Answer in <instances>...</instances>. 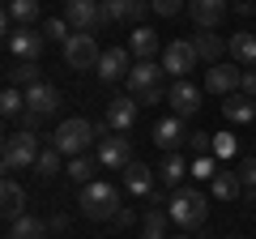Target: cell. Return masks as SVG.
I'll return each instance as SVG.
<instances>
[{
	"instance_id": "obj_1",
	"label": "cell",
	"mask_w": 256,
	"mask_h": 239,
	"mask_svg": "<svg viewBox=\"0 0 256 239\" xmlns=\"http://www.w3.org/2000/svg\"><path fill=\"white\" fill-rule=\"evenodd\" d=\"M77 205H82V214L90 222H111L120 210H124V205H120V188L107 184V180H90V184H82Z\"/></svg>"
},
{
	"instance_id": "obj_2",
	"label": "cell",
	"mask_w": 256,
	"mask_h": 239,
	"mask_svg": "<svg viewBox=\"0 0 256 239\" xmlns=\"http://www.w3.org/2000/svg\"><path fill=\"white\" fill-rule=\"evenodd\" d=\"M166 210H171V222L184 226V230H196L205 218H210V201H205V192H201V188H184V184L171 192Z\"/></svg>"
},
{
	"instance_id": "obj_3",
	"label": "cell",
	"mask_w": 256,
	"mask_h": 239,
	"mask_svg": "<svg viewBox=\"0 0 256 239\" xmlns=\"http://www.w3.org/2000/svg\"><path fill=\"white\" fill-rule=\"evenodd\" d=\"M98 141V132H94V124L90 120H82V116H73V120H64L60 128L52 132V146L60 150L64 158H82L86 150Z\"/></svg>"
},
{
	"instance_id": "obj_4",
	"label": "cell",
	"mask_w": 256,
	"mask_h": 239,
	"mask_svg": "<svg viewBox=\"0 0 256 239\" xmlns=\"http://www.w3.org/2000/svg\"><path fill=\"white\" fill-rule=\"evenodd\" d=\"M38 132H13V137H4V150H0V162H4V171H34L38 162Z\"/></svg>"
},
{
	"instance_id": "obj_5",
	"label": "cell",
	"mask_w": 256,
	"mask_h": 239,
	"mask_svg": "<svg viewBox=\"0 0 256 239\" xmlns=\"http://www.w3.org/2000/svg\"><path fill=\"white\" fill-rule=\"evenodd\" d=\"M64 18L77 34H94L98 26H107L102 18V0H64Z\"/></svg>"
},
{
	"instance_id": "obj_6",
	"label": "cell",
	"mask_w": 256,
	"mask_h": 239,
	"mask_svg": "<svg viewBox=\"0 0 256 239\" xmlns=\"http://www.w3.org/2000/svg\"><path fill=\"white\" fill-rule=\"evenodd\" d=\"M162 68H166V77H175V82H184V77L196 68V47H192V38H175V43H166Z\"/></svg>"
},
{
	"instance_id": "obj_7",
	"label": "cell",
	"mask_w": 256,
	"mask_h": 239,
	"mask_svg": "<svg viewBox=\"0 0 256 239\" xmlns=\"http://www.w3.org/2000/svg\"><path fill=\"white\" fill-rule=\"evenodd\" d=\"M4 43H9V56L13 60H38L47 47L43 30H30V26H13L9 34H4Z\"/></svg>"
},
{
	"instance_id": "obj_8",
	"label": "cell",
	"mask_w": 256,
	"mask_h": 239,
	"mask_svg": "<svg viewBox=\"0 0 256 239\" xmlns=\"http://www.w3.org/2000/svg\"><path fill=\"white\" fill-rule=\"evenodd\" d=\"M98 60H102V52H98V43H94V34H73L68 43H64V64L68 68H98Z\"/></svg>"
},
{
	"instance_id": "obj_9",
	"label": "cell",
	"mask_w": 256,
	"mask_h": 239,
	"mask_svg": "<svg viewBox=\"0 0 256 239\" xmlns=\"http://www.w3.org/2000/svg\"><path fill=\"white\" fill-rule=\"evenodd\" d=\"M239 86H244V68L235 64H210V73H205V90L210 94H222V98H230V94H239Z\"/></svg>"
},
{
	"instance_id": "obj_10",
	"label": "cell",
	"mask_w": 256,
	"mask_h": 239,
	"mask_svg": "<svg viewBox=\"0 0 256 239\" xmlns=\"http://www.w3.org/2000/svg\"><path fill=\"white\" fill-rule=\"evenodd\" d=\"M162 73L166 68L158 64V60H132V68H128V94L137 98V94H146V90H154V86H162Z\"/></svg>"
},
{
	"instance_id": "obj_11",
	"label": "cell",
	"mask_w": 256,
	"mask_h": 239,
	"mask_svg": "<svg viewBox=\"0 0 256 239\" xmlns=\"http://www.w3.org/2000/svg\"><path fill=\"white\" fill-rule=\"evenodd\" d=\"M128 162H132V146H128V137L98 141V166H102V171H124Z\"/></svg>"
},
{
	"instance_id": "obj_12",
	"label": "cell",
	"mask_w": 256,
	"mask_h": 239,
	"mask_svg": "<svg viewBox=\"0 0 256 239\" xmlns=\"http://www.w3.org/2000/svg\"><path fill=\"white\" fill-rule=\"evenodd\" d=\"M128 56H132V52H128V47H107V52H102V60H98V68H94V73H98V82H124V77H128V68H132V64H128Z\"/></svg>"
},
{
	"instance_id": "obj_13",
	"label": "cell",
	"mask_w": 256,
	"mask_h": 239,
	"mask_svg": "<svg viewBox=\"0 0 256 239\" xmlns=\"http://www.w3.org/2000/svg\"><path fill=\"white\" fill-rule=\"evenodd\" d=\"M166 102H171V111H175L180 120H188V116L201 111V90H196L192 82H175L171 90H166Z\"/></svg>"
},
{
	"instance_id": "obj_14",
	"label": "cell",
	"mask_w": 256,
	"mask_h": 239,
	"mask_svg": "<svg viewBox=\"0 0 256 239\" xmlns=\"http://www.w3.org/2000/svg\"><path fill=\"white\" fill-rule=\"evenodd\" d=\"M146 13H154L150 0H102V18L107 22H141Z\"/></svg>"
},
{
	"instance_id": "obj_15",
	"label": "cell",
	"mask_w": 256,
	"mask_h": 239,
	"mask_svg": "<svg viewBox=\"0 0 256 239\" xmlns=\"http://www.w3.org/2000/svg\"><path fill=\"white\" fill-rule=\"evenodd\" d=\"M188 13H192V26H201V30H218L222 22H226V0H192Z\"/></svg>"
},
{
	"instance_id": "obj_16",
	"label": "cell",
	"mask_w": 256,
	"mask_h": 239,
	"mask_svg": "<svg viewBox=\"0 0 256 239\" xmlns=\"http://www.w3.org/2000/svg\"><path fill=\"white\" fill-rule=\"evenodd\" d=\"M184 141H188V132H184V120H180V116H166V120H158V124H154V146H158V150L175 154Z\"/></svg>"
},
{
	"instance_id": "obj_17",
	"label": "cell",
	"mask_w": 256,
	"mask_h": 239,
	"mask_svg": "<svg viewBox=\"0 0 256 239\" xmlns=\"http://www.w3.org/2000/svg\"><path fill=\"white\" fill-rule=\"evenodd\" d=\"M137 107H141V102H132V94L111 98V102H107V124H111L116 132H128L132 124H137Z\"/></svg>"
},
{
	"instance_id": "obj_18",
	"label": "cell",
	"mask_w": 256,
	"mask_h": 239,
	"mask_svg": "<svg viewBox=\"0 0 256 239\" xmlns=\"http://www.w3.org/2000/svg\"><path fill=\"white\" fill-rule=\"evenodd\" d=\"M210 188H214V196H218V201H244V192H248L235 166H218V175L210 180Z\"/></svg>"
},
{
	"instance_id": "obj_19",
	"label": "cell",
	"mask_w": 256,
	"mask_h": 239,
	"mask_svg": "<svg viewBox=\"0 0 256 239\" xmlns=\"http://www.w3.org/2000/svg\"><path fill=\"white\" fill-rule=\"evenodd\" d=\"M60 107V90H56L52 82H38L26 90V111H38V116H52V111Z\"/></svg>"
},
{
	"instance_id": "obj_20",
	"label": "cell",
	"mask_w": 256,
	"mask_h": 239,
	"mask_svg": "<svg viewBox=\"0 0 256 239\" xmlns=\"http://www.w3.org/2000/svg\"><path fill=\"white\" fill-rule=\"evenodd\" d=\"M43 18V4L38 0H9L4 4V26H34V22Z\"/></svg>"
},
{
	"instance_id": "obj_21",
	"label": "cell",
	"mask_w": 256,
	"mask_h": 239,
	"mask_svg": "<svg viewBox=\"0 0 256 239\" xmlns=\"http://www.w3.org/2000/svg\"><path fill=\"white\" fill-rule=\"evenodd\" d=\"M192 47H196V60H205V64H222V56L230 52V38H222V34H196L192 38Z\"/></svg>"
},
{
	"instance_id": "obj_22",
	"label": "cell",
	"mask_w": 256,
	"mask_h": 239,
	"mask_svg": "<svg viewBox=\"0 0 256 239\" xmlns=\"http://www.w3.org/2000/svg\"><path fill=\"white\" fill-rule=\"evenodd\" d=\"M124 184H128V196H150L154 192V171L132 158V162L124 166Z\"/></svg>"
},
{
	"instance_id": "obj_23",
	"label": "cell",
	"mask_w": 256,
	"mask_h": 239,
	"mask_svg": "<svg viewBox=\"0 0 256 239\" xmlns=\"http://www.w3.org/2000/svg\"><path fill=\"white\" fill-rule=\"evenodd\" d=\"M230 60L244 68H256V30H235L230 34Z\"/></svg>"
},
{
	"instance_id": "obj_24",
	"label": "cell",
	"mask_w": 256,
	"mask_h": 239,
	"mask_svg": "<svg viewBox=\"0 0 256 239\" xmlns=\"http://www.w3.org/2000/svg\"><path fill=\"white\" fill-rule=\"evenodd\" d=\"M38 82H43L38 60H18L13 68H4V86H18V90L26 86V90H30V86H38Z\"/></svg>"
},
{
	"instance_id": "obj_25",
	"label": "cell",
	"mask_w": 256,
	"mask_h": 239,
	"mask_svg": "<svg viewBox=\"0 0 256 239\" xmlns=\"http://www.w3.org/2000/svg\"><path fill=\"white\" fill-rule=\"evenodd\" d=\"M166 226H171V210L150 205L146 218H141V239H171V235H166Z\"/></svg>"
},
{
	"instance_id": "obj_26",
	"label": "cell",
	"mask_w": 256,
	"mask_h": 239,
	"mask_svg": "<svg viewBox=\"0 0 256 239\" xmlns=\"http://www.w3.org/2000/svg\"><path fill=\"white\" fill-rule=\"evenodd\" d=\"M22 210H26V192H22L13 180H4V184H0V214H4V222H18Z\"/></svg>"
},
{
	"instance_id": "obj_27",
	"label": "cell",
	"mask_w": 256,
	"mask_h": 239,
	"mask_svg": "<svg viewBox=\"0 0 256 239\" xmlns=\"http://www.w3.org/2000/svg\"><path fill=\"white\" fill-rule=\"evenodd\" d=\"M128 52H132V60H154L158 56V34L150 26H137L128 34Z\"/></svg>"
},
{
	"instance_id": "obj_28",
	"label": "cell",
	"mask_w": 256,
	"mask_h": 239,
	"mask_svg": "<svg viewBox=\"0 0 256 239\" xmlns=\"http://www.w3.org/2000/svg\"><path fill=\"white\" fill-rule=\"evenodd\" d=\"M222 116H226L230 124H252V120H256V98H248V94H230V98L222 102Z\"/></svg>"
},
{
	"instance_id": "obj_29",
	"label": "cell",
	"mask_w": 256,
	"mask_h": 239,
	"mask_svg": "<svg viewBox=\"0 0 256 239\" xmlns=\"http://www.w3.org/2000/svg\"><path fill=\"white\" fill-rule=\"evenodd\" d=\"M52 230H47L43 218H34V214H22L18 222H9V239H47Z\"/></svg>"
},
{
	"instance_id": "obj_30",
	"label": "cell",
	"mask_w": 256,
	"mask_h": 239,
	"mask_svg": "<svg viewBox=\"0 0 256 239\" xmlns=\"http://www.w3.org/2000/svg\"><path fill=\"white\" fill-rule=\"evenodd\" d=\"M22 111H26V94H22L18 86H4V94H0V116L4 120H22Z\"/></svg>"
},
{
	"instance_id": "obj_31",
	"label": "cell",
	"mask_w": 256,
	"mask_h": 239,
	"mask_svg": "<svg viewBox=\"0 0 256 239\" xmlns=\"http://www.w3.org/2000/svg\"><path fill=\"white\" fill-rule=\"evenodd\" d=\"M43 38L47 43H68L73 38V26H68V18H43Z\"/></svg>"
},
{
	"instance_id": "obj_32",
	"label": "cell",
	"mask_w": 256,
	"mask_h": 239,
	"mask_svg": "<svg viewBox=\"0 0 256 239\" xmlns=\"http://www.w3.org/2000/svg\"><path fill=\"white\" fill-rule=\"evenodd\" d=\"M64 175H68L73 184H90V180H94V158H90V154H82V158H68Z\"/></svg>"
},
{
	"instance_id": "obj_33",
	"label": "cell",
	"mask_w": 256,
	"mask_h": 239,
	"mask_svg": "<svg viewBox=\"0 0 256 239\" xmlns=\"http://www.w3.org/2000/svg\"><path fill=\"white\" fill-rule=\"evenodd\" d=\"M184 171H188V166H184V158H180V154H166V158H162V171H158V175H162V184L175 192V188H180V180H184Z\"/></svg>"
},
{
	"instance_id": "obj_34",
	"label": "cell",
	"mask_w": 256,
	"mask_h": 239,
	"mask_svg": "<svg viewBox=\"0 0 256 239\" xmlns=\"http://www.w3.org/2000/svg\"><path fill=\"white\" fill-rule=\"evenodd\" d=\"M60 158H64V154H60V150H56V146H47V150H43V154H38V162H34V171H38V175H43V180H52V175H56V171H60Z\"/></svg>"
},
{
	"instance_id": "obj_35",
	"label": "cell",
	"mask_w": 256,
	"mask_h": 239,
	"mask_svg": "<svg viewBox=\"0 0 256 239\" xmlns=\"http://www.w3.org/2000/svg\"><path fill=\"white\" fill-rule=\"evenodd\" d=\"M235 154H239V141L230 137V132H214V158H222V162H230Z\"/></svg>"
},
{
	"instance_id": "obj_36",
	"label": "cell",
	"mask_w": 256,
	"mask_h": 239,
	"mask_svg": "<svg viewBox=\"0 0 256 239\" xmlns=\"http://www.w3.org/2000/svg\"><path fill=\"white\" fill-rule=\"evenodd\" d=\"M188 146L196 150V158H201V154H214V132H188Z\"/></svg>"
},
{
	"instance_id": "obj_37",
	"label": "cell",
	"mask_w": 256,
	"mask_h": 239,
	"mask_svg": "<svg viewBox=\"0 0 256 239\" xmlns=\"http://www.w3.org/2000/svg\"><path fill=\"white\" fill-rule=\"evenodd\" d=\"M192 175H196V180H214V175H218V166H214V158H210V154H201L196 162H192Z\"/></svg>"
},
{
	"instance_id": "obj_38",
	"label": "cell",
	"mask_w": 256,
	"mask_h": 239,
	"mask_svg": "<svg viewBox=\"0 0 256 239\" xmlns=\"http://www.w3.org/2000/svg\"><path fill=\"white\" fill-rule=\"evenodd\" d=\"M239 180H244V188H256V158H239Z\"/></svg>"
},
{
	"instance_id": "obj_39",
	"label": "cell",
	"mask_w": 256,
	"mask_h": 239,
	"mask_svg": "<svg viewBox=\"0 0 256 239\" xmlns=\"http://www.w3.org/2000/svg\"><path fill=\"white\" fill-rule=\"evenodd\" d=\"M150 4H154L158 18H175V13L184 9V0H150Z\"/></svg>"
},
{
	"instance_id": "obj_40",
	"label": "cell",
	"mask_w": 256,
	"mask_h": 239,
	"mask_svg": "<svg viewBox=\"0 0 256 239\" xmlns=\"http://www.w3.org/2000/svg\"><path fill=\"white\" fill-rule=\"evenodd\" d=\"M43 120H47V116H38V111H22V128H26V132H38Z\"/></svg>"
},
{
	"instance_id": "obj_41",
	"label": "cell",
	"mask_w": 256,
	"mask_h": 239,
	"mask_svg": "<svg viewBox=\"0 0 256 239\" xmlns=\"http://www.w3.org/2000/svg\"><path fill=\"white\" fill-rule=\"evenodd\" d=\"M107 226H116V230H128V226H132V210H128V205H124V210H120L116 218L107 222Z\"/></svg>"
},
{
	"instance_id": "obj_42",
	"label": "cell",
	"mask_w": 256,
	"mask_h": 239,
	"mask_svg": "<svg viewBox=\"0 0 256 239\" xmlns=\"http://www.w3.org/2000/svg\"><path fill=\"white\" fill-rule=\"evenodd\" d=\"M239 94L256 98V68H244V86H239Z\"/></svg>"
},
{
	"instance_id": "obj_43",
	"label": "cell",
	"mask_w": 256,
	"mask_h": 239,
	"mask_svg": "<svg viewBox=\"0 0 256 239\" xmlns=\"http://www.w3.org/2000/svg\"><path fill=\"white\" fill-rule=\"evenodd\" d=\"M47 230H56V235L68 230V218H64V214H52V218H47Z\"/></svg>"
},
{
	"instance_id": "obj_44",
	"label": "cell",
	"mask_w": 256,
	"mask_h": 239,
	"mask_svg": "<svg viewBox=\"0 0 256 239\" xmlns=\"http://www.w3.org/2000/svg\"><path fill=\"white\" fill-rule=\"evenodd\" d=\"M137 98H141V102H162L166 94H162V86H154V90H146V94H137Z\"/></svg>"
},
{
	"instance_id": "obj_45",
	"label": "cell",
	"mask_w": 256,
	"mask_h": 239,
	"mask_svg": "<svg viewBox=\"0 0 256 239\" xmlns=\"http://www.w3.org/2000/svg\"><path fill=\"white\" fill-rule=\"evenodd\" d=\"M235 13H239V18H252V13H256V9H252V0H239Z\"/></svg>"
},
{
	"instance_id": "obj_46",
	"label": "cell",
	"mask_w": 256,
	"mask_h": 239,
	"mask_svg": "<svg viewBox=\"0 0 256 239\" xmlns=\"http://www.w3.org/2000/svg\"><path fill=\"white\" fill-rule=\"evenodd\" d=\"M171 239H192V235H188V230H184V235H171Z\"/></svg>"
},
{
	"instance_id": "obj_47",
	"label": "cell",
	"mask_w": 256,
	"mask_h": 239,
	"mask_svg": "<svg viewBox=\"0 0 256 239\" xmlns=\"http://www.w3.org/2000/svg\"><path fill=\"white\" fill-rule=\"evenodd\" d=\"M230 239H248V235H230Z\"/></svg>"
},
{
	"instance_id": "obj_48",
	"label": "cell",
	"mask_w": 256,
	"mask_h": 239,
	"mask_svg": "<svg viewBox=\"0 0 256 239\" xmlns=\"http://www.w3.org/2000/svg\"><path fill=\"white\" fill-rule=\"evenodd\" d=\"M235 4H239V0H235Z\"/></svg>"
},
{
	"instance_id": "obj_49",
	"label": "cell",
	"mask_w": 256,
	"mask_h": 239,
	"mask_svg": "<svg viewBox=\"0 0 256 239\" xmlns=\"http://www.w3.org/2000/svg\"><path fill=\"white\" fill-rule=\"evenodd\" d=\"M226 239H230V235H226Z\"/></svg>"
}]
</instances>
